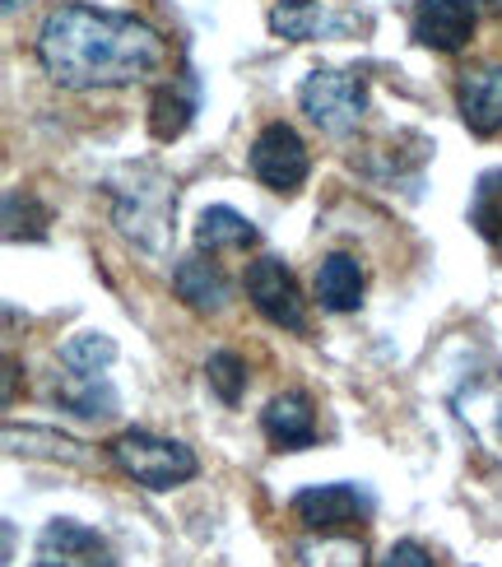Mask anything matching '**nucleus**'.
Here are the masks:
<instances>
[{"mask_svg": "<svg viewBox=\"0 0 502 567\" xmlns=\"http://www.w3.org/2000/svg\"><path fill=\"white\" fill-rule=\"evenodd\" d=\"M38 61L61 89H122L163 61V38L122 10L61 6L38 29Z\"/></svg>", "mask_w": 502, "mask_h": 567, "instance_id": "1", "label": "nucleus"}, {"mask_svg": "<svg viewBox=\"0 0 502 567\" xmlns=\"http://www.w3.org/2000/svg\"><path fill=\"white\" fill-rule=\"evenodd\" d=\"M107 200L112 219L135 247L167 251L173 247V215H177V192L158 163H126L107 177Z\"/></svg>", "mask_w": 502, "mask_h": 567, "instance_id": "2", "label": "nucleus"}, {"mask_svg": "<svg viewBox=\"0 0 502 567\" xmlns=\"http://www.w3.org/2000/svg\"><path fill=\"white\" fill-rule=\"evenodd\" d=\"M107 456H112V465L122 470V475H131L140 488H154V493L196 480V470H201L196 452H191L186 442L158 437V433H145V429L122 433L107 446Z\"/></svg>", "mask_w": 502, "mask_h": 567, "instance_id": "3", "label": "nucleus"}, {"mask_svg": "<svg viewBox=\"0 0 502 567\" xmlns=\"http://www.w3.org/2000/svg\"><path fill=\"white\" fill-rule=\"evenodd\" d=\"M298 103L326 135H349L368 112V84L354 70H313L298 89Z\"/></svg>", "mask_w": 502, "mask_h": 567, "instance_id": "4", "label": "nucleus"}, {"mask_svg": "<svg viewBox=\"0 0 502 567\" xmlns=\"http://www.w3.org/2000/svg\"><path fill=\"white\" fill-rule=\"evenodd\" d=\"M372 507L377 503H372V493L363 484H313V488L294 493V503H289V512L317 535L345 530V526H363L372 516Z\"/></svg>", "mask_w": 502, "mask_h": 567, "instance_id": "5", "label": "nucleus"}, {"mask_svg": "<svg viewBox=\"0 0 502 567\" xmlns=\"http://www.w3.org/2000/svg\"><path fill=\"white\" fill-rule=\"evenodd\" d=\"M307 168H313V163H307V145L289 122H270L252 140V173L260 186H270V192L294 196L307 182Z\"/></svg>", "mask_w": 502, "mask_h": 567, "instance_id": "6", "label": "nucleus"}, {"mask_svg": "<svg viewBox=\"0 0 502 567\" xmlns=\"http://www.w3.org/2000/svg\"><path fill=\"white\" fill-rule=\"evenodd\" d=\"M451 414L474 437V446L502 465V372L470 377V382L451 395Z\"/></svg>", "mask_w": 502, "mask_h": 567, "instance_id": "7", "label": "nucleus"}, {"mask_svg": "<svg viewBox=\"0 0 502 567\" xmlns=\"http://www.w3.org/2000/svg\"><path fill=\"white\" fill-rule=\"evenodd\" d=\"M247 298L260 317L270 326H284V330H307V302L298 293V279L294 270L279 261V256H260L247 270Z\"/></svg>", "mask_w": 502, "mask_h": 567, "instance_id": "8", "label": "nucleus"}, {"mask_svg": "<svg viewBox=\"0 0 502 567\" xmlns=\"http://www.w3.org/2000/svg\"><path fill=\"white\" fill-rule=\"evenodd\" d=\"M33 567H116V558H112V545L93 526L57 516L38 535Z\"/></svg>", "mask_w": 502, "mask_h": 567, "instance_id": "9", "label": "nucleus"}, {"mask_svg": "<svg viewBox=\"0 0 502 567\" xmlns=\"http://www.w3.org/2000/svg\"><path fill=\"white\" fill-rule=\"evenodd\" d=\"M410 29L419 47H433V52H461L474 33V0H414Z\"/></svg>", "mask_w": 502, "mask_h": 567, "instance_id": "10", "label": "nucleus"}, {"mask_svg": "<svg viewBox=\"0 0 502 567\" xmlns=\"http://www.w3.org/2000/svg\"><path fill=\"white\" fill-rule=\"evenodd\" d=\"M457 112L474 135L502 131V65L465 70L461 84H457Z\"/></svg>", "mask_w": 502, "mask_h": 567, "instance_id": "11", "label": "nucleus"}, {"mask_svg": "<svg viewBox=\"0 0 502 567\" xmlns=\"http://www.w3.org/2000/svg\"><path fill=\"white\" fill-rule=\"evenodd\" d=\"M260 433H266L279 452H303L317 442V410L303 391H284L260 410Z\"/></svg>", "mask_w": 502, "mask_h": 567, "instance_id": "12", "label": "nucleus"}, {"mask_svg": "<svg viewBox=\"0 0 502 567\" xmlns=\"http://www.w3.org/2000/svg\"><path fill=\"white\" fill-rule=\"evenodd\" d=\"M349 29L345 14H335L326 0H279L270 10V33L284 42H317V38H340Z\"/></svg>", "mask_w": 502, "mask_h": 567, "instance_id": "13", "label": "nucleus"}, {"mask_svg": "<svg viewBox=\"0 0 502 567\" xmlns=\"http://www.w3.org/2000/svg\"><path fill=\"white\" fill-rule=\"evenodd\" d=\"M173 289H177V298L191 307V312H224L228 307V275L214 266V261H205V256L196 251V256H182L177 261V270H173Z\"/></svg>", "mask_w": 502, "mask_h": 567, "instance_id": "14", "label": "nucleus"}, {"mask_svg": "<svg viewBox=\"0 0 502 567\" xmlns=\"http://www.w3.org/2000/svg\"><path fill=\"white\" fill-rule=\"evenodd\" d=\"M47 395H52L61 410L80 414V419H107V414H116V391H112L107 377H99V372L61 368L57 382L47 386Z\"/></svg>", "mask_w": 502, "mask_h": 567, "instance_id": "15", "label": "nucleus"}, {"mask_svg": "<svg viewBox=\"0 0 502 567\" xmlns=\"http://www.w3.org/2000/svg\"><path fill=\"white\" fill-rule=\"evenodd\" d=\"M317 302L326 312H358L363 302V266L349 251H335L317 270Z\"/></svg>", "mask_w": 502, "mask_h": 567, "instance_id": "16", "label": "nucleus"}, {"mask_svg": "<svg viewBox=\"0 0 502 567\" xmlns=\"http://www.w3.org/2000/svg\"><path fill=\"white\" fill-rule=\"evenodd\" d=\"M256 243V224L247 215H237L233 205H209L196 224V247L201 251H247Z\"/></svg>", "mask_w": 502, "mask_h": 567, "instance_id": "17", "label": "nucleus"}, {"mask_svg": "<svg viewBox=\"0 0 502 567\" xmlns=\"http://www.w3.org/2000/svg\"><path fill=\"white\" fill-rule=\"evenodd\" d=\"M191 116H196V80L182 75V80L163 84L154 93V103H150V131H154V140H177L191 126Z\"/></svg>", "mask_w": 502, "mask_h": 567, "instance_id": "18", "label": "nucleus"}, {"mask_svg": "<svg viewBox=\"0 0 502 567\" xmlns=\"http://www.w3.org/2000/svg\"><path fill=\"white\" fill-rule=\"evenodd\" d=\"M470 224L493 247V256H502V168H493V173H484L480 182H474Z\"/></svg>", "mask_w": 502, "mask_h": 567, "instance_id": "19", "label": "nucleus"}, {"mask_svg": "<svg viewBox=\"0 0 502 567\" xmlns=\"http://www.w3.org/2000/svg\"><path fill=\"white\" fill-rule=\"evenodd\" d=\"M363 539H349V535H321V539H303L298 545V563L303 567H368L363 563Z\"/></svg>", "mask_w": 502, "mask_h": 567, "instance_id": "20", "label": "nucleus"}, {"mask_svg": "<svg viewBox=\"0 0 502 567\" xmlns=\"http://www.w3.org/2000/svg\"><path fill=\"white\" fill-rule=\"evenodd\" d=\"M6 442L10 452H23V456H47V461H84L80 442L75 437H61V433H47V429H6Z\"/></svg>", "mask_w": 502, "mask_h": 567, "instance_id": "21", "label": "nucleus"}, {"mask_svg": "<svg viewBox=\"0 0 502 567\" xmlns=\"http://www.w3.org/2000/svg\"><path fill=\"white\" fill-rule=\"evenodd\" d=\"M116 359V340L103 336V330H84V336H75L65 349H61V368H75V372H99L107 377Z\"/></svg>", "mask_w": 502, "mask_h": 567, "instance_id": "22", "label": "nucleus"}, {"mask_svg": "<svg viewBox=\"0 0 502 567\" xmlns=\"http://www.w3.org/2000/svg\"><path fill=\"white\" fill-rule=\"evenodd\" d=\"M47 224H52V215L29 196V192H10L6 196V243H42L47 238Z\"/></svg>", "mask_w": 502, "mask_h": 567, "instance_id": "23", "label": "nucleus"}, {"mask_svg": "<svg viewBox=\"0 0 502 567\" xmlns=\"http://www.w3.org/2000/svg\"><path fill=\"white\" fill-rule=\"evenodd\" d=\"M205 377H209V386H214V395H219L224 405H237V400H243V391H247V363L237 359L233 349L209 353Z\"/></svg>", "mask_w": 502, "mask_h": 567, "instance_id": "24", "label": "nucleus"}, {"mask_svg": "<svg viewBox=\"0 0 502 567\" xmlns=\"http://www.w3.org/2000/svg\"><path fill=\"white\" fill-rule=\"evenodd\" d=\"M377 567H438V563L423 545H414V539H400V545L387 549V558H381Z\"/></svg>", "mask_w": 502, "mask_h": 567, "instance_id": "25", "label": "nucleus"}, {"mask_svg": "<svg viewBox=\"0 0 502 567\" xmlns=\"http://www.w3.org/2000/svg\"><path fill=\"white\" fill-rule=\"evenodd\" d=\"M14 377H19V368H14V363H6V405L14 400Z\"/></svg>", "mask_w": 502, "mask_h": 567, "instance_id": "26", "label": "nucleus"}, {"mask_svg": "<svg viewBox=\"0 0 502 567\" xmlns=\"http://www.w3.org/2000/svg\"><path fill=\"white\" fill-rule=\"evenodd\" d=\"M489 6H498V10H502V0H489Z\"/></svg>", "mask_w": 502, "mask_h": 567, "instance_id": "27", "label": "nucleus"}]
</instances>
